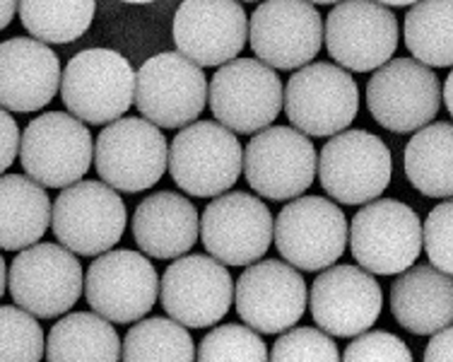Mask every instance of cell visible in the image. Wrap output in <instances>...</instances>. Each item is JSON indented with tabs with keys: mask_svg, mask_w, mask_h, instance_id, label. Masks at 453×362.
Returning <instances> with one entry per match:
<instances>
[{
	"mask_svg": "<svg viewBox=\"0 0 453 362\" xmlns=\"http://www.w3.org/2000/svg\"><path fill=\"white\" fill-rule=\"evenodd\" d=\"M58 92L70 116L82 124H113L131 109L135 71L119 51L88 49L70 58Z\"/></svg>",
	"mask_w": 453,
	"mask_h": 362,
	"instance_id": "obj_1",
	"label": "cell"
},
{
	"mask_svg": "<svg viewBox=\"0 0 453 362\" xmlns=\"http://www.w3.org/2000/svg\"><path fill=\"white\" fill-rule=\"evenodd\" d=\"M244 148L218 121H193L176 133L166 152L174 184L198 198H218L242 177Z\"/></svg>",
	"mask_w": 453,
	"mask_h": 362,
	"instance_id": "obj_2",
	"label": "cell"
},
{
	"mask_svg": "<svg viewBox=\"0 0 453 362\" xmlns=\"http://www.w3.org/2000/svg\"><path fill=\"white\" fill-rule=\"evenodd\" d=\"M348 244L366 273H403L422 254V222L408 204L376 198L348 225Z\"/></svg>",
	"mask_w": 453,
	"mask_h": 362,
	"instance_id": "obj_3",
	"label": "cell"
},
{
	"mask_svg": "<svg viewBox=\"0 0 453 362\" xmlns=\"http://www.w3.org/2000/svg\"><path fill=\"white\" fill-rule=\"evenodd\" d=\"M282 106L295 131L328 138L348 128L359 112V88L345 68L306 63L282 88Z\"/></svg>",
	"mask_w": 453,
	"mask_h": 362,
	"instance_id": "obj_4",
	"label": "cell"
},
{
	"mask_svg": "<svg viewBox=\"0 0 453 362\" xmlns=\"http://www.w3.org/2000/svg\"><path fill=\"white\" fill-rule=\"evenodd\" d=\"M25 174L44 189H68L89 172L95 141L88 126L63 112H46L19 135Z\"/></svg>",
	"mask_w": 453,
	"mask_h": 362,
	"instance_id": "obj_5",
	"label": "cell"
},
{
	"mask_svg": "<svg viewBox=\"0 0 453 362\" xmlns=\"http://www.w3.org/2000/svg\"><path fill=\"white\" fill-rule=\"evenodd\" d=\"M128 212L104 181H78L51 204V230L70 254L102 257L121 242Z\"/></svg>",
	"mask_w": 453,
	"mask_h": 362,
	"instance_id": "obj_6",
	"label": "cell"
},
{
	"mask_svg": "<svg viewBox=\"0 0 453 362\" xmlns=\"http://www.w3.org/2000/svg\"><path fill=\"white\" fill-rule=\"evenodd\" d=\"M319 179L333 201L365 205L384 194L393 177V158L386 142L374 133L352 128L335 133L323 145L316 165Z\"/></svg>",
	"mask_w": 453,
	"mask_h": 362,
	"instance_id": "obj_7",
	"label": "cell"
},
{
	"mask_svg": "<svg viewBox=\"0 0 453 362\" xmlns=\"http://www.w3.org/2000/svg\"><path fill=\"white\" fill-rule=\"evenodd\" d=\"M82 266L61 244H32L8 268V290L19 310L35 319L68 314L82 295Z\"/></svg>",
	"mask_w": 453,
	"mask_h": 362,
	"instance_id": "obj_8",
	"label": "cell"
},
{
	"mask_svg": "<svg viewBox=\"0 0 453 362\" xmlns=\"http://www.w3.org/2000/svg\"><path fill=\"white\" fill-rule=\"evenodd\" d=\"M273 239L292 268L326 271L348 249V218L323 196H299L273 220Z\"/></svg>",
	"mask_w": 453,
	"mask_h": 362,
	"instance_id": "obj_9",
	"label": "cell"
},
{
	"mask_svg": "<svg viewBox=\"0 0 453 362\" xmlns=\"http://www.w3.org/2000/svg\"><path fill=\"white\" fill-rule=\"evenodd\" d=\"M210 112L236 135H253L282 112V80L258 58H234L219 65L208 85Z\"/></svg>",
	"mask_w": 453,
	"mask_h": 362,
	"instance_id": "obj_10",
	"label": "cell"
},
{
	"mask_svg": "<svg viewBox=\"0 0 453 362\" xmlns=\"http://www.w3.org/2000/svg\"><path fill=\"white\" fill-rule=\"evenodd\" d=\"M165 133L138 116L119 119L99 133L95 142V167L116 194H140L152 189L166 172Z\"/></svg>",
	"mask_w": 453,
	"mask_h": 362,
	"instance_id": "obj_11",
	"label": "cell"
},
{
	"mask_svg": "<svg viewBox=\"0 0 453 362\" xmlns=\"http://www.w3.org/2000/svg\"><path fill=\"white\" fill-rule=\"evenodd\" d=\"M138 112L157 128H186L208 102V80L203 68L179 51L152 56L135 73Z\"/></svg>",
	"mask_w": 453,
	"mask_h": 362,
	"instance_id": "obj_12",
	"label": "cell"
},
{
	"mask_svg": "<svg viewBox=\"0 0 453 362\" xmlns=\"http://www.w3.org/2000/svg\"><path fill=\"white\" fill-rule=\"evenodd\" d=\"M314 142L292 126H268L253 133L242 159V172L253 191L271 201H292L314 184Z\"/></svg>",
	"mask_w": 453,
	"mask_h": 362,
	"instance_id": "obj_13",
	"label": "cell"
},
{
	"mask_svg": "<svg viewBox=\"0 0 453 362\" xmlns=\"http://www.w3.org/2000/svg\"><path fill=\"white\" fill-rule=\"evenodd\" d=\"M366 104L376 124L393 133H415L441 109V82L432 68L412 58H393L366 82Z\"/></svg>",
	"mask_w": 453,
	"mask_h": 362,
	"instance_id": "obj_14",
	"label": "cell"
},
{
	"mask_svg": "<svg viewBox=\"0 0 453 362\" xmlns=\"http://www.w3.org/2000/svg\"><path fill=\"white\" fill-rule=\"evenodd\" d=\"M159 295V278L148 257L131 249L106 251L85 275V297L109 324H133L148 317Z\"/></svg>",
	"mask_w": 453,
	"mask_h": 362,
	"instance_id": "obj_15",
	"label": "cell"
},
{
	"mask_svg": "<svg viewBox=\"0 0 453 362\" xmlns=\"http://www.w3.org/2000/svg\"><path fill=\"white\" fill-rule=\"evenodd\" d=\"M249 42L268 68L296 71L323 44V19L306 0H263L249 19Z\"/></svg>",
	"mask_w": 453,
	"mask_h": 362,
	"instance_id": "obj_16",
	"label": "cell"
},
{
	"mask_svg": "<svg viewBox=\"0 0 453 362\" xmlns=\"http://www.w3.org/2000/svg\"><path fill=\"white\" fill-rule=\"evenodd\" d=\"M159 300L172 321L208 328L234 304V281L226 266L203 254H186L169 266L159 283Z\"/></svg>",
	"mask_w": 453,
	"mask_h": 362,
	"instance_id": "obj_17",
	"label": "cell"
},
{
	"mask_svg": "<svg viewBox=\"0 0 453 362\" xmlns=\"http://www.w3.org/2000/svg\"><path fill=\"white\" fill-rule=\"evenodd\" d=\"M398 35V19L391 8L376 0H340L323 25L333 61L355 73L376 71L391 61Z\"/></svg>",
	"mask_w": 453,
	"mask_h": 362,
	"instance_id": "obj_18",
	"label": "cell"
},
{
	"mask_svg": "<svg viewBox=\"0 0 453 362\" xmlns=\"http://www.w3.org/2000/svg\"><path fill=\"white\" fill-rule=\"evenodd\" d=\"M201 239L222 266H251L271 249L273 215L253 194H222L203 211Z\"/></svg>",
	"mask_w": 453,
	"mask_h": 362,
	"instance_id": "obj_19",
	"label": "cell"
},
{
	"mask_svg": "<svg viewBox=\"0 0 453 362\" xmlns=\"http://www.w3.org/2000/svg\"><path fill=\"white\" fill-rule=\"evenodd\" d=\"M306 304L319 331L335 338H352L369 331L379 319L384 292L374 275L359 266L340 264L321 271Z\"/></svg>",
	"mask_w": 453,
	"mask_h": 362,
	"instance_id": "obj_20",
	"label": "cell"
},
{
	"mask_svg": "<svg viewBox=\"0 0 453 362\" xmlns=\"http://www.w3.org/2000/svg\"><path fill=\"white\" fill-rule=\"evenodd\" d=\"M306 283L285 261L265 258L246 266L234 285L236 314L256 334H282L295 328L306 312Z\"/></svg>",
	"mask_w": 453,
	"mask_h": 362,
	"instance_id": "obj_21",
	"label": "cell"
},
{
	"mask_svg": "<svg viewBox=\"0 0 453 362\" xmlns=\"http://www.w3.org/2000/svg\"><path fill=\"white\" fill-rule=\"evenodd\" d=\"M172 35L183 58L198 68H218L244 51L249 18L236 0H183Z\"/></svg>",
	"mask_w": 453,
	"mask_h": 362,
	"instance_id": "obj_22",
	"label": "cell"
},
{
	"mask_svg": "<svg viewBox=\"0 0 453 362\" xmlns=\"http://www.w3.org/2000/svg\"><path fill=\"white\" fill-rule=\"evenodd\" d=\"M61 89V61L42 42L15 36L0 44V106L32 114L51 104Z\"/></svg>",
	"mask_w": 453,
	"mask_h": 362,
	"instance_id": "obj_23",
	"label": "cell"
},
{
	"mask_svg": "<svg viewBox=\"0 0 453 362\" xmlns=\"http://www.w3.org/2000/svg\"><path fill=\"white\" fill-rule=\"evenodd\" d=\"M133 239L148 257H186L198 242L201 220L196 205L174 191H157L142 198L133 212Z\"/></svg>",
	"mask_w": 453,
	"mask_h": 362,
	"instance_id": "obj_24",
	"label": "cell"
},
{
	"mask_svg": "<svg viewBox=\"0 0 453 362\" xmlns=\"http://www.w3.org/2000/svg\"><path fill=\"white\" fill-rule=\"evenodd\" d=\"M391 312L395 321L415 336H429L451 327V275L434 266H410L391 288Z\"/></svg>",
	"mask_w": 453,
	"mask_h": 362,
	"instance_id": "obj_25",
	"label": "cell"
},
{
	"mask_svg": "<svg viewBox=\"0 0 453 362\" xmlns=\"http://www.w3.org/2000/svg\"><path fill=\"white\" fill-rule=\"evenodd\" d=\"M51 227V198L27 174H0V249L22 251Z\"/></svg>",
	"mask_w": 453,
	"mask_h": 362,
	"instance_id": "obj_26",
	"label": "cell"
},
{
	"mask_svg": "<svg viewBox=\"0 0 453 362\" xmlns=\"http://www.w3.org/2000/svg\"><path fill=\"white\" fill-rule=\"evenodd\" d=\"M46 362H119L121 338L95 312H73L46 336Z\"/></svg>",
	"mask_w": 453,
	"mask_h": 362,
	"instance_id": "obj_27",
	"label": "cell"
},
{
	"mask_svg": "<svg viewBox=\"0 0 453 362\" xmlns=\"http://www.w3.org/2000/svg\"><path fill=\"white\" fill-rule=\"evenodd\" d=\"M453 126L436 121L415 131L405 145V174L419 194L451 198L453 194Z\"/></svg>",
	"mask_w": 453,
	"mask_h": 362,
	"instance_id": "obj_28",
	"label": "cell"
},
{
	"mask_svg": "<svg viewBox=\"0 0 453 362\" xmlns=\"http://www.w3.org/2000/svg\"><path fill=\"white\" fill-rule=\"evenodd\" d=\"M405 46L432 68L453 63V0H418L405 15Z\"/></svg>",
	"mask_w": 453,
	"mask_h": 362,
	"instance_id": "obj_29",
	"label": "cell"
},
{
	"mask_svg": "<svg viewBox=\"0 0 453 362\" xmlns=\"http://www.w3.org/2000/svg\"><path fill=\"white\" fill-rule=\"evenodd\" d=\"M95 0H18V15L42 44H70L95 19Z\"/></svg>",
	"mask_w": 453,
	"mask_h": 362,
	"instance_id": "obj_30",
	"label": "cell"
},
{
	"mask_svg": "<svg viewBox=\"0 0 453 362\" xmlns=\"http://www.w3.org/2000/svg\"><path fill=\"white\" fill-rule=\"evenodd\" d=\"M121 362H196V343L172 319H140L123 338Z\"/></svg>",
	"mask_w": 453,
	"mask_h": 362,
	"instance_id": "obj_31",
	"label": "cell"
},
{
	"mask_svg": "<svg viewBox=\"0 0 453 362\" xmlns=\"http://www.w3.org/2000/svg\"><path fill=\"white\" fill-rule=\"evenodd\" d=\"M44 328L19 307H0V362H42Z\"/></svg>",
	"mask_w": 453,
	"mask_h": 362,
	"instance_id": "obj_32",
	"label": "cell"
},
{
	"mask_svg": "<svg viewBox=\"0 0 453 362\" xmlns=\"http://www.w3.org/2000/svg\"><path fill=\"white\" fill-rule=\"evenodd\" d=\"M198 362H268V348L253 328L222 324L201 341Z\"/></svg>",
	"mask_w": 453,
	"mask_h": 362,
	"instance_id": "obj_33",
	"label": "cell"
},
{
	"mask_svg": "<svg viewBox=\"0 0 453 362\" xmlns=\"http://www.w3.org/2000/svg\"><path fill=\"white\" fill-rule=\"evenodd\" d=\"M268 362H340V353L328 334L311 327H296L275 341Z\"/></svg>",
	"mask_w": 453,
	"mask_h": 362,
	"instance_id": "obj_34",
	"label": "cell"
},
{
	"mask_svg": "<svg viewBox=\"0 0 453 362\" xmlns=\"http://www.w3.org/2000/svg\"><path fill=\"white\" fill-rule=\"evenodd\" d=\"M451 225H453V204L451 198L432 208L427 220L422 225V249L427 251L429 264L436 271L451 275L453 271V244H451Z\"/></svg>",
	"mask_w": 453,
	"mask_h": 362,
	"instance_id": "obj_35",
	"label": "cell"
},
{
	"mask_svg": "<svg viewBox=\"0 0 453 362\" xmlns=\"http://www.w3.org/2000/svg\"><path fill=\"white\" fill-rule=\"evenodd\" d=\"M340 362H415L408 343L391 331H365L345 348Z\"/></svg>",
	"mask_w": 453,
	"mask_h": 362,
	"instance_id": "obj_36",
	"label": "cell"
},
{
	"mask_svg": "<svg viewBox=\"0 0 453 362\" xmlns=\"http://www.w3.org/2000/svg\"><path fill=\"white\" fill-rule=\"evenodd\" d=\"M19 152V128L10 112L0 106V174L12 167Z\"/></svg>",
	"mask_w": 453,
	"mask_h": 362,
	"instance_id": "obj_37",
	"label": "cell"
},
{
	"mask_svg": "<svg viewBox=\"0 0 453 362\" xmlns=\"http://www.w3.org/2000/svg\"><path fill=\"white\" fill-rule=\"evenodd\" d=\"M451 350H453V328L446 327L441 331L432 334L427 350L422 362H451Z\"/></svg>",
	"mask_w": 453,
	"mask_h": 362,
	"instance_id": "obj_38",
	"label": "cell"
},
{
	"mask_svg": "<svg viewBox=\"0 0 453 362\" xmlns=\"http://www.w3.org/2000/svg\"><path fill=\"white\" fill-rule=\"evenodd\" d=\"M18 15V0H0V32Z\"/></svg>",
	"mask_w": 453,
	"mask_h": 362,
	"instance_id": "obj_39",
	"label": "cell"
},
{
	"mask_svg": "<svg viewBox=\"0 0 453 362\" xmlns=\"http://www.w3.org/2000/svg\"><path fill=\"white\" fill-rule=\"evenodd\" d=\"M451 92H453V78H451V73H449V78H446V82H444V89H441V102L449 106V112H451V106H453Z\"/></svg>",
	"mask_w": 453,
	"mask_h": 362,
	"instance_id": "obj_40",
	"label": "cell"
},
{
	"mask_svg": "<svg viewBox=\"0 0 453 362\" xmlns=\"http://www.w3.org/2000/svg\"><path fill=\"white\" fill-rule=\"evenodd\" d=\"M5 288H8V266H5V258L0 257V297L5 295Z\"/></svg>",
	"mask_w": 453,
	"mask_h": 362,
	"instance_id": "obj_41",
	"label": "cell"
},
{
	"mask_svg": "<svg viewBox=\"0 0 453 362\" xmlns=\"http://www.w3.org/2000/svg\"><path fill=\"white\" fill-rule=\"evenodd\" d=\"M384 8H405V5H415L418 0H376Z\"/></svg>",
	"mask_w": 453,
	"mask_h": 362,
	"instance_id": "obj_42",
	"label": "cell"
},
{
	"mask_svg": "<svg viewBox=\"0 0 453 362\" xmlns=\"http://www.w3.org/2000/svg\"><path fill=\"white\" fill-rule=\"evenodd\" d=\"M311 5H333V3H340V0H306Z\"/></svg>",
	"mask_w": 453,
	"mask_h": 362,
	"instance_id": "obj_43",
	"label": "cell"
},
{
	"mask_svg": "<svg viewBox=\"0 0 453 362\" xmlns=\"http://www.w3.org/2000/svg\"><path fill=\"white\" fill-rule=\"evenodd\" d=\"M123 3H133V5H145V3H155V0H123Z\"/></svg>",
	"mask_w": 453,
	"mask_h": 362,
	"instance_id": "obj_44",
	"label": "cell"
},
{
	"mask_svg": "<svg viewBox=\"0 0 453 362\" xmlns=\"http://www.w3.org/2000/svg\"><path fill=\"white\" fill-rule=\"evenodd\" d=\"M244 3H256V0H244Z\"/></svg>",
	"mask_w": 453,
	"mask_h": 362,
	"instance_id": "obj_45",
	"label": "cell"
}]
</instances>
